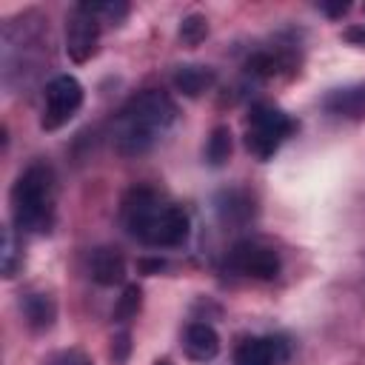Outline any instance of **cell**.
<instances>
[{
    "mask_svg": "<svg viewBox=\"0 0 365 365\" xmlns=\"http://www.w3.org/2000/svg\"><path fill=\"white\" fill-rule=\"evenodd\" d=\"M325 111L345 117V120H365V83H354V86H342L334 88L325 100H322Z\"/></svg>",
    "mask_w": 365,
    "mask_h": 365,
    "instance_id": "9c48e42d",
    "label": "cell"
},
{
    "mask_svg": "<svg viewBox=\"0 0 365 365\" xmlns=\"http://www.w3.org/2000/svg\"><path fill=\"white\" fill-rule=\"evenodd\" d=\"M57 182L54 171L46 163H31L11 188V214L14 225L29 234H46L54 225Z\"/></svg>",
    "mask_w": 365,
    "mask_h": 365,
    "instance_id": "3957f363",
    "label": "cell"
},
{
    "mask_svg": "<svg viewBox=\"0 0 365 365\" xmlns=\"http://www.w3.org/2000/svg\"><path fill=\"white\" fill-rule=\"evenodd\" d=\"M182 345H185V354L194 362H211L220 354V336L208 322H191L185 328Z\"/></svg>",
    "mask_w": 365,
    "mask_h": 365,
    "instance_id": "30bf717a",
    "label": "cell"
},
{
    "mask_svg": "<svg viewBox=\"0 0 365 365\" xmlns=\"http://www.w3.org/2000/svg\"><path fill=\"white\" fill-rule=\"evenodd\" d=\"M217 214H220L225 222H245V220H251V214H254V200H251L245 191H237V188L222 191V194L217 197Z\"/></svg>",
    "mask_w": 365,
    "mask_h": 365,
    "instance_id": "4fadbf2b",
    "label": "cell"
},
{
    "mask_svg": "<svg viewBox=\"0 0 365 365\" xmlns=\"http://www.w3.org/2000/svg\"><path fill=\"white\" fill-rule=\"evenodd\" d=\"M205 34H208V20L200 14H188L180 26V37L185 46H197L200 40H205Z\"/></svg>",
    "mask_w": 365,
    "mask_h": 365,
    "instance_id": "ac0fdd59",
    "label": "cell"
},
{
    "mask_svg": "<svg viewBox=\"0 0 365 365\" xmlns=\"http://www.w3.org/2000/svg\"><path fill=\"white\" fill-rule=\"evenodd\" d=\"M100 29H103V20L97 17L91 3H77L68 11V20H66V51H68V57L74 63H86V60L94 57L97 43H100Z\"/></svg>",
    "mask_w": 365,
    "mask_h": 365,
    "instance_id": "8992f818",
    "label": "cell"
},
{
    "mask_svg": "<svg viewBox=\"0 0 365 365\" xmlns=\"http://www.w3.org/2000/svg\"><path fill=\"white\" fill-rule=\"evenodd\" d=\"M83 106V86L71 74H57L48 80L46 94H43V114H40V128L43 131H57L63 128Z\"/></svg>",
    "mask_w": 365,
    "mask_h": 365,
    "instance_id": "5b68a950",
    "label": "cell"
},
{
    "mask_svg": "<svg viewBox=\"0 0 365 365\" xmlns=\"http://www.w3.org/2000/svg\"><path fill=\"white\" fill-rule=\"evenodd\" d=\"M46 365H94L91 356L80 348H68V351H57L54 356H48Z\"/></svg>",
    "mask_w": 365,
    "mask_h": 365,
    "instance_id": "ffe728a7",
    "label": "cell"
},
{
    "mask_svg": "<svg viewBox=\"0 0 365 365\" xmlns=\"http://www.w3.org/2000/svg\"><path fill=\"white\" fill-rule=\"evenodd\" d=\"M325 14H334V17H342L348 11V3H339V6H319Z\"/></svg>",
    "mask_w": 365,
    "mask_h": 365,
    "instance_id": "7402d4cb",
    "label": "cell"
},
{
    "mask_svg": "<svg viewBox=\"0 0 365 365\" xmlns=\"http://www.w3.org/2000/svg\"><path fill=\"white\" fill-rule=\"evenodd\" d=\"M23 311H26V319L31 328H48L57 314L51 297H46V294H29L23 302Z\"/></svg>",
    "mask_w": 365,
    "mask_h": 365,
    "instance_id": "5bb4252c",
    "label": "cell"
},
{
    "mask_svg": "<svg viewBox=\"0 0 365 365\" xmlns=\"http://www.w3.org/2000/svg\"><path fill=\"white\" fill-rule=\"evenodd\" d=\"M91 277L100 285H120L125 279V259L117 248L103 245L91 254Z\"/></svg>",
    "mask_w": 365,
    "mask_h": 365,
    "instance_id": "8fae6325",
    "label": "cell"
},
{
    "mask_svg": "<svg viewBox=\"0 0 365 365\" xmlns=\"http://www.w3.org/2000/svg\"><path fill=\"white\" fill-rule=\"evenodd\" d=\"M205 157H208L211 165H222L231 157V131L225 125H220V128L211 131L208 145H205Z\"/></svg>",
    "mask_w": 365,
    "mask_h": 365,
    "instance_id": "9a60e30c",
    "label": "cell"
},
{
    "mask_svg": "<svg viewBox=\"0 0 365 365\" xmlns=\"http://www.w3.org/2000/svg\"><path fill=\"white\" fill-rule=\"evenodd\" d=\"M177 120V103L157 88L131 97L114 120V145L125 157L145 154Z\"/></svg>",
    "mask_w": 365,
    "mask_h": 365,
    "instance_id": "6da1fadb",
    "label": "cell"
},
{
    "mask_svg": "<svg viewBox=\"0 0 365 365\" xmlns=\"http://www.w3.org/2000/svg\"><path fill=\"white\" fill-rule=\"evenodd\" d=\"M123 222L131 237L154 248H174L188 240V214L151 188H131L125 194Z\"/></svg>",
    "mask_w": 365,
    "mask_h": 365,
    "instance_id": "7a4b0ae2",
    "label": "cell"
},
{
    "mask_svg": "<svg viewBox=\"0 0 365 365\" xmlns=\"http://www.w3.org/2000/svg\"><path fill=\"white\" fill-rule=\"evenodd\" d=\"M282 66H285V57L282 54H271V51L254 54L248 60V71L257 74V77H274V74H279Z\"/></svg>",
    "mask_w": 365,
    "mask_h": 365,
    "instance_id": "e0dca14e",
    "label": "cell"
},
{
    "mask_svg": "<svg viewBox=\"0 0 365 365\" xmlns=\"http://www.w3.org/2000/svg\"><path fill=\"white\" fill-rule=\"evenodd\" d=\"M211 86H214V71L208 66H182L174 74V88L188 97H200Z\"/></svg>",
    "mask_w": 365,
    "mask_h": 365,
    "instance_id": "7c38bea8",
    "label": "cell"
},
{
    "mask_svg": "<svg viewBox=\"0 0 365 365\" xmlns=\"http://www.w3.org/2000/svg\"><path fill=\"white\" fill-rule=\"evenodd\" d=\"M0 257H3V277H14L17 268H20V262H23V257H20V242H17L14 228H6Z\"/></svg>",
    "mask_w": 365,
    "mask_h": 365,
    "instance_id": "2e32d148",
    "label": "cell"
},
{
    "mask_svg": "<svg viewBox=\"0 0 365 365\" xmlns=\"http://www.w3.org/2000/svg\"><path fill=\"white\" fill-rule=\"evenodd\" d=\"M154 365H171V362H168V359H157Z\"/></svg>",
    "mask_w": 365,
    "mask_h": 365,
    "instance_id": "603a6c76",
    "label": "cell"
},
{
    "mask_svg": "<svg viewBox=\"0 0 365 365\" xmlns=\"http://www.w3.org/2000/svg\"><path fill=\"white\" fill-rule=\"evenodd\" d=\"M228 268L242 277L274 279L279 274V254L259 240H242L228 251Z\"/></svg>",
    "mask_w": 365,
    "mask_h": 365,
    "instance_id": "52a82bcc",
    "label": "cell"
},
{
    "mask_svg": "<svg viewBox=\"0 0 365 365\" xmlns=\"http://www.w3.org/2000/svg\"><path fill=\"white\" fill-rule=\"evenodd\" d=\"M288 348L277 336H251L237 345L234 365H279L285 359Z\"/></svg>",
    "mask_w": 365,
    "mask_h": 365,
    "instance_id": "ba28073f",
    "label": "cell"
},
{
    "mask_svg": "<svg viewBox=\"0 0 365 365\" xmlns=\"http://www.w3.org/2000/svg\"><path fill=\"white\" fill-rule=\"evenodd\" d=\"M345 37H348L351 43H359V46H365V23H359V26H351V29L345 31Z\"/></svg>",
    "mask_w": 365,
    "mask_h": 365,
    "instance_id": "44dd1931",
    "label": "cell"
},
{
    "mask_svg": "<svg viewBox=\"0 0 365 365\" xmlns=\"http://www.w3.org/2000/svg\"><path fill=\"white\" fill-rule=\"evenodd\" d=\"M137 308H140V288H137V285H128V288L123 291L117 308H114V317H117L120 322H125V319H131V317L137 314Z\"/></svg>",
    "mask_w": 365,
    "mask_h": 365,
    "instance_id": "d6986e66",
    "label": "cell"
},
{
    "mask_svg": "<svg viewBox=\"0 0 365 365\" xmlns=\"http://www.w3.org/2000/svg\"><path fill=\"white\" fill-rule=\"evenodd\" d=\"M294 131V120L271 106V103H257L248 111V125H245V145L254 157L268 160Z\"/></svg>",
    "mask_w": 365,
    "mask_h": 365,
    "instance_id": "277c9868",
    "label": "cell"
}]
</instances>
